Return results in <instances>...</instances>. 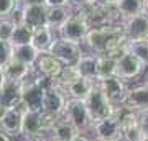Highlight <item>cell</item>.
I'll return each instance as SVG.
<instances>
[{"label":"cell","instance_id":"1","mask_svg":"<svg viewBox=\"0 0 148 141\" xmlns=\"http://www.w3.org/2000/svg\"><path fill=\"white\" fill-rule=\"evenodd\" d=\"M122 31H123L122 26H115V25H106V26H101V28H89L84 41L95 56H104L107 51L109 41Z\"/></svg>","mask_w":148,"mask_h":141},{"label":"cell","instance_id":"2","mask_svg":"<svg viewBox=\"0 0 148 141\" xmlns=\"http://www.w3.org/2000/svg\"><path fill=\"white\" fill-rule=\"evenodd\" d=\"M61 116L68 123H71L77 130V133L90 128V118H89V113H87V108H86L84 100L68 99Z\"/></svg>","mask_w":148,"mask_h":141},{"label":"cell","instance_id":"3","mask_svg":"<svg viewBox=\"0 0 148 141\" xmlns=\"http://www.w3.org/2000/svg\"><path fill=\"white\" fill-rule=\"evenodd\" d=\"M84 104H86V108H87V113H89L90 123H94L97 120H102L106 116H110L112 110H114V107L109 104V100L104 97V94L95 85V82H94L92 90L89 92V95L86 97Z\"/></svg>","mask_w":148,"mask_h":141},{"label":"cell","instance_id":"4","mask_svg":"<svg viewBox=\"0 0 148 141\" xmlns=\"http://www.w3.org/2000/svg\"><path fill=\"white\" fill-rule=\"evenodd\" d=\"M95 85L101 89V92L109 100V104L112 107L122 105L125 102V97H127V92H128L125 80L114 76V77H107V79H102V80H95Z\"/></svg>","mask_w":148,"mask_h":141},{"label":"cell","instance_id":"5","mask_svg":"<svg viewBox=\"0 0 148 141\" xmlns=\"http://www.w3.org/2000/svg\"><path fill=\"white\" fill-rule=\"evenodd\" d=\"M48 54L56 58L63 66H74L76 61L79 59V56L82 54V51H81L79 44H74V43H69L66 40L56 38L48 49Z\"/></svg>","mask_w":148,"mask_h":141},{"label":"cell","instance_id":"6","mask_svg":"<svg viewBox=\"0 0 148 141\" xmlns=\"http://www.w3.org/2000/svg\"><path fill=\"white\" fill-rule=\"evenodd\" d=\"M87 31H89L87 23L82 18H79L77 15H73V13H71V16L59 26V30H58L61 40H66V41L74 43V44H81V43L84 41Z\"/></svg>","mask_w":148,"mask_h":141},{"label":"cell","instance_id":"7","mask_svg":"<svg viewBox=\"0 0 148 141\" xmlns=\"http://www.w3.org/2000/svg\"><path fill=\"white\" fill-rule=\"evenodd\" d=\"M90 128L94 131V135L97 140H104V141H120L122 130H120V123L114 115L106 116L102 120H97L94 123H90Z\"/></svg>","mask_w":148,"mask_h":141},{"label":"cell","instance_id":"8","mask_svg":"<svg viewBox=\"0 0 148 141\" xmlns=\"http://www.w3.org/2000/svg\"><path fill=\"white\" fill-rule=\"evenodd\" d=\"M123 35L128 41H138V40H147L148 38V16L143 13L130 18H125L122 23Z\"/></svg>","mask_w":148,"mask_h":141},{"label":"cell","instance_id":"9","mask_svg":"<svg viewBox=\"0 0 148 141\" xmlns=\"http://www.w3.org/2000/svg\"><path fill=\"white\" fill-rule=\"evenodd\" d=\"M46 7L43 3H23L21 5V23L28 28L46 26Z\"/></svg>","mask_w":148,"mask_h":141},{"label":"cell","instance_id":"10","mask_svg":"<svg viewBox=\"0 0 148 141\" xmlns=\"http://www.w3.org/2000/svg\"><path fill=\"white\" fill-rule=\"evenodd\" d=\"M142 71H143L142 63L128 52H123L120 58L115 59V77L122 79V80L137 77Z\"/></svg>","mask_w":148,"mask_h":141},{"label":"cell","instance_id":"11","mask_svg":"<svg viewBox=\"0 0 148 141\" xmlns=\"http://www.w3.org/2000/svg\"><path fill=\"white\" fill-rule=\"evenodd\" d=\"M35 64H36L38 74L46 79H56L59 76V72H61V69H63V64L59 63L56 58H53L51 54H48V52L40 54Z\"/></svg>","mask_w":148,"mask_h":141},{"label":"cell","instance_id":"12","mask_svg":"<svg viewBox=\"0 0 148 141\" xmlns=\"http://www.w3.org/2000/svg\"><path fill=\"white\" fill-rule=\"evenodd\" d=\"M125 107L135 110V112H142V110L148 108V85H137L133 89H128L125 102Z\"/></svg>","mask_w":148,"mask_h":141},{"label":"cell","instance_id":"13","mask_svg":"<svg viewBox=\"0 0 148 141\" xmlns=\"http://www.w3.org/2000/svg\"><path fill=\"white\" fill-rule=\"evenodd\" d=\"M20 89H21V82L5 79L0 84V104L5 105L7 108L10 110L20 100Z\"/></svg>","mask_w":148,"mask_h":141},{"label":"cell","instance_id":"14","mask_svg":"<svg viewBox=\"0 0 148 141\" xmlns=\"http://www.w3.org/2000/svg\"><path fill=\"white\" fill-rule=\"evenodd\" d=\"M40 113L41 112H33L28 110L21 115V130L20 135H23L25 138H32V136L41 135V120H40Z\"/></svg>","mask_w":148,"mask_h":141},{"label":"cell","instance_id":"15","mask_svg":"<svg viewBox=\"0 0 148 141\" xmlns=\"http://www.w3.org/2000/svg\"><path fill=\"white\" fill-rule=\"evenodd\" d=\"M54 40H56V38H54V31H51L48 26H40V28H35V30H33L32 44L40 54L48 52V49L53 44Z\"/></svg>","mask_w":148,"mask_h":141},{"label":"cell","instance_id":"16","mask_svg":"<svg viewBox=\"0 0 148 141\" xmlns=\"http://www.w3.org/2000/svg\"><path fill=\"white\" fill-rule=\"evenodd\" d=\"M32 67L33 66H27V64H21V63H18V61L10 59V61L2 67V72H3V77L8 79V80L23 82V80L32 74Z\"/></svg>","mask_w":148,"mask_h":141},{"label":"cell","instance_id":"17","mask_svg":"<svg viewBox=\"0 0 148 141\" xmlns=\"http://www.w3.org/2000/svg\"><path fill=\"white\" fill-rule=\"evenodd\" d=\"M95 80H89V79L79 77L77 80L68 84L66 89V97L68 99H76V100H86V97L89 95V92L92 90Z\"/></svg>","mask_w":148,"mask_h":141},{"label":"cell","instance_id":"18","mask_svg":"<svg viewBox=\"0 0 148 141\" xmlns=\"http://www.w3.org/2000/svg\"><path fill=\"white\" fill-rule=\"evenodd\" d=\"M40 52L33 48V44H20V46H12V59L18 61L27 66H35Z\"/></svg>","mask_w":148,"mask_h":141},{"label":"cell","instance_id":"19","mask_svg":"<svg viewBox=\"0 0 148 141\" xmlns=\"http://www.w3.org/2000/svg\"><path fill=\"white\" fill-rule=\"evenodd\" d=\"M0 130L7 136H18L21 130V113L16 110H8L3 120L0 121Z\"/></svg>","mask_w":148,"mask_h":141},{"label":"cell","instance_id":"20","mask_svg":"<svg viewBox=\"0 0 148 141\" xmlns=\"http://www.w3.org/2000/svg\"><path fill=\"white\" fill-rule=\"evenodd\" d=\"M95 64H97V56L95 54H81L74 66H76L81 77L95 80Z\"/></svg>","mask_w":148,"mask_h":141},{"label":"cell","instance_id":"21","mask_svg":"<svg viewBox=\"0 0 148 141\" xmlns=\"http://www.w3.org/2000/svg\"><path fill=\"white\" fill-rule=\"evenodd\" d=\"M71 16L68 7H54L46 10V26L51 31H58L59 26Z\"/></svg>","mask_w":148,"mask_h":141},{"label":"cell","instance_id":"22","mask_svg":"<svg viewBox=\"0 0 148 141\" xmlns=\"http://www.w3.org/2000/svg\"><path fill=\"white\" fill-rule=\"evenodd\" d=\"M125 52L137 58L143 67H148V38L138 40V41H128L125 46Z\"/></svg>","mask_w":148,"mask_h":141},{"label":"cell","instance_id":"23","mask_svg":"<svg viewBox=\"0 0 148 141\" xmlns=\"http://www.w3.org/2000/svg\"><path fill=\"white\" fill-rule=\"evenodd\" d=\"M115 76V59L109 56H97L95 64V80H102Z\"/></svg>","mask_w":148,"mask_h":141},{"label":"cell","instance_id":"24","mask_svg":"<svg viewBox=\"0 0 148 141\" xmlns=\"http://www.w3.org/2000/svg\"><path fill=\"white\" fill-rule=\"evenodd\" d=\"M51 133H53V138L58 140V141H71L74 136L77 135V130H76L71 123H68L63 116H59V120L56 121V125L53 126Z\"/></svg>","mask_w":148,"mask_h":141},{"label":"cell","instance_id":"25","mask_svg":"<svg viewBox=\"0 0 148 141\" xmlns=\"http://www.w3.org/2000/svg\"><path fill=\"white\" fill-rule=\"evenodd\" d=\"M117 8L120 12V15L125 18L140 15L143 10V0H117Z\"/></svg>","mask_w":148,"mask_h":141},{"label":"cell","instance_id":"26","mask_svg":"<svg viewBox=\"0 0 148 141\" xmlns=\"http://www.w3.org/2000/svg\"><path fill=\"white\" fill-rule=\"evenodd\" d=\"M32 35H33L32 28H28V26L23 25V23H18V25H15V28H13L10 44H12V46L30 44V43H32Z\"/></svg>","mask_w":148,"mask_h":141},{"label":"cell","instance_id":"27","mask_svg":"<svg viewBox=\"0 0 148 141\" xmlns=\"http://www.w3.org/2000/svg\"><path fill=\"white\" fill-rule=\"evenodd\" d=\"M81 76L79 72H77V69H76V66H63V69H61V72H59V76L56 77V80H58L61 85H68V84L74 82V80H77Z\"/></svg>","mask_w":148,"mask_h":141},{"label":"cell","instance_id":"28","mask_svg":"<svg viewBox=\"0 0 148 141\" xmlns=\"http://www.w3.org/2000/svg\"><path fill=\"white\" fill-rule=\"evenodd\" d=\"M13 28H15L13 21H10L8 18H0V41L10 43Z\"/></svg>","mask_w":148,"mask_h":141},{"label":"cell","instance_id":"29","mask_svg":"<svg viewBox=\"0 0 148 141\" xmlns=\"http://www.w3.org/2000/svg\"><path fill=\"white\" fill-rule=\"evenodd\" d=\"M142 140H143V133H142V130H140L138 125L122 130L120 141H142Z\"/></svg>","mask_w":148,"mask_h":141},{"label":"cell","instance_id":"30","mask_svg":"<svg viewBox=\"0 0 148 141\" xmlns=\"http://www.w3.org/2000/svg\"><path fill=\"white\" fill-rule=\"evenodd\" d=\"M12 59V44L7 41H0V69Z\"/></svg>","mask_w":148,"mask_h":141},{"label":"cell","instance_id":"31","mask_svg":"<svg viewBox=\"0 0 148 141\" xmlns=\"http://www.w3.org/2000/svg\"><path fill=\"white\" fill-rule=\"evenodd\" d=\"M138 126H140L143 136H148V108L138 112Z\"/></svg>","mask_w":148,"mask_h":141},{"label":"cell","instance_id":"32","mask_svg":"<svg viewBox=\"0 0 148 141\" xmlns=\"http://www.w3.org/2000/svg\"><path fill=\"white\" fill-rule=\"evenodd\" d=\"M13 8H15V2L13 0H0V18L8 16Z\"/></svg>","mask_w":148,"mask_h":141},{"label":"cell","instance_id":"33","mask_svg":"<svg viewBox=\"0 0 148 141\" xmlns=\"http://www.w3.org/2000/svg\"><path fill=\"white\" fill-rule=\"evenodd\" d=\"M66 2H68V5L76 7L77 10H79V8H82L84 5H95L94 0H66Z\"/></svg>","mask_w":148,"mask_h":141},{"label":"cell","instance_id":"34","mask_svg":"<svg viewBox=\"0 0 148 141\" xmlns=\"http://www.w3.org/2000/svg\"><path fill=\"white\" fill-rule=\"evenodd\" d=\"M43 5L46 8H54V7H68V2L66 0H45Z\"/></svg>","mask_w":148,"mask_h":141},{"label":"cell","instance_id":"35","mask_svg":"<svg viewBox=\"0 0 148 141\" xmlns=\"http://www.w3.org/2000/svg\"><path fill=\"white\" fill-rule=\"evenodd\" d=\"M71 141H90V140H89V138H87L86 135H82V133H77V135L74 136Z\"/></svg>","mask_w":148,"mask_h":141},{"label":"cell","instance_id":"36","mask_svg":"<svg viewBox=\"0 0 148 141\" xmlns=\"http://www.w3.org/2000/svg\"><path fill=\"white\" fill-rule=\"evenodd\" d=\"M7 112H8V108H7L5 105H2V104H0V121L3 120V116L7 115Z\"/></svg>","mask_w":148,"mask_h":141},{"label":"cell","instance_id":"37","mask_svg":"<svg viewBox=\"0 0 148 141\" xmlns=\"http://www.w3.org/2000/svg\"><path fill=\"white\" fill-rule=\"evenodd\" d=\"M43 140H45L43 133L41 135H36V136H32V138H27V141H43Z\"/></svg>","mask_w":148,"mask_h":141},{"label":"cell","instance_id":"38","mask_svg":"<svg viewBox=\"0 0 148 141\" xmlns=\"http://www.w3.org/2000/svg\"><path fill=\"white\" fill-rule=\"evenodd\" d=\"M142 13L145 16H148V0H143V10H142Z\"/></svg>","mask_w":148,"mask_h":141},{"label":"cell","instance_id":"39","mask_svg":"<svg viewBox=\"0 0 148 141\" xmlns=\"http://www.w3.org/2000/svg\"><path fill=\"white\" fill-rule=\"evenodd\" d=\"M23 3H45V0H21Z\"/></svg>","mask_w":148,"mask_h":141},{"label":"cell","instance_id":"40","mask_svg":"<svg viewBox=\"0 0 148 141\" xmlns=\"http://www.w3.org/2000/svg\"><path fill=\"white\" fill-rule=\"evenodd\" d=\"M0 141H10V136H7L2 130H0Z\"/></svg>","mask_w":148,"mask_h":141},{"label":"cell","instance_id":"41","mask_svg":"<svg viewBox=\"0 0 148 141\" xmlns=\"http://www.w3.org/2000/svg\"><path fill=\"white\" fill-rule=\"evenodd\" d=\"M5 80V77H3V72H2V69H0V84Z\"/></svg>","mask_w":148,"mask_h":141},{"label":"cell","instance_id":"42","mask_svg":"<svg viewBox=\"0 0 148 141\" xmlns=\"http://www.w3.org/2000/svg\"><path fill=\"white\" fill-rule=\"evenodd\" d=\"M43 141H58V140H54L53 136H51V138H45V140H43Z\"/></svg>","mask_w":148,"mask_h":141},{"label":"cell","instance_id":"43","mask_svg":"<svg viewBox=\"0 0 148 141\" xmlns=\"http://www.w3.org/2000/svg\"><path fill=\"white\" fill-rule=\"evenodd\" d=\"M142 141H148V136H143V140Z\"/></svg>","mask_w":148,"mask_h":141},{"label":"cell","instance_id":"44","mask_svg":"<svg viewBox=\"0 0 148 141\" xmlns=\"http://www.w3.org/2000/svg\"><path fill=\"white\" fill-rule=\"evenodd\" d=\"M145 85H148V76H147V82H145Z\"/></svg>","mask_w":148,"mask_h":141},{"label":"cell","instance_id":"45","mask_svg":"<svg viewBox=\"0 0 148 141\" xmlns=\"http://www.w3.org/2000/svg\"><path fill=\"white\" fill-rule=\"evenodd\" d=\"M13 2H15V3H18V2H21V0H13Z\"/></svg>","mask_w":148,"mask_h":141},{"label":"cell","instance_id":"46","mask_svg":"<svg viewBox=\"0 0 148 141\" xmlns=\"http://www.w3.org/2000/svg\"><path fill=\"white\" fill-rule=\"evenodd\" d=\"M95 141H104V140H95Z\"/></svg>","mask_w":148,"mask_h":141}]
</instances>
